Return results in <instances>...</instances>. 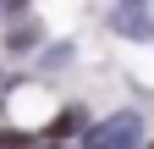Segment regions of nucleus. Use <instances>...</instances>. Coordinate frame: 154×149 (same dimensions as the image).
<instances>
[{
    "label": "nucleus",
    "instance_id": "obj_4",
    "mask_svg": "<svg viewBox=\"0 0 154 149\" xmlns=\"http://www.w3.org/2000/svg\"><path fill=\"white\" fill-rule=\"evenodd\" d=\"M50 149H61V144H50Z\"/></svg>",
    "mask_w": 154,
    "mask_h": 149
},
{
    "label": "nucleus",
    "instance_id": "obj_2",
    "mask_svg": "<svg viewBox=\"0 0 154 149\" xmlns=\"http://www.w3.org/2000/svg\"><path fill=\"white\" fill-rule=\"evenodd\" d=\"M110 28L127 33V39H154V11H143V6H116L110 11Z\"/></svg>",
    "mask_w": 154,
    "mask_h": 149
},
{
    "label": "nucleus",
    "instance_id": "obj_1",
    "mask_svg": "<svg viewBox=\"0 0 154 149\" xmlns=\"http://www.w3.org/2000/svg\"><path fill=\"white\" fill-rule=\"evenodd\" d=\"M143 138V122L132 116V110H121V116H110L99 127H88V149H138Z\"/></svg>",
    "mask_w": 154,
    "mask_h": 149
},
{
    "label": "nucleus",
    "instance_id": "obj_3",
    "mask_svg": "<svg viewBox=\"0 0 154 149\" xmlns=\"http://www.w3.org/2000/svg\"><path fill=\"white\" fill-rule=\"evenodd\" d=\"M77 122H83V116H77V110H66V116H55L50 133H55V138H66V133H77Z\"/></svg>",
    "mask_w": 154,
    "mask_h": 149
}]
</instances>
